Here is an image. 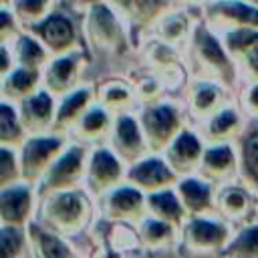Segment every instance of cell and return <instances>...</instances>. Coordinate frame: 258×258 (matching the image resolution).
<instances>
[{"mask_svg":"<svg viewBox=\"0 0 258 258\" xmlns=\"http://www.w3.org/2000/svg\"><path fill=\"white\" fill-rule=\"evenodd\" d=\"M147 196L133 183L115 185L105 194V216L111 222H141L145 218Z\"/></svg>","mask_w":258,"mask_h":258,"instance_id":"cell-10","label":"cell"},{"mask_svg":"<svg viewBox=\"0 0 258 258\" xmlns=\"http://www.w3.org/2000/svg\"><path fill=\"white\" fill-rule=\"evenodd\" d=\"M67 149L62 135H44L36 133L20 145V165L24 181H40L54 159Z\"/></svg>","mask_w":258,"mask_h":258,"instance_id":"cell-3","label":"cell"},{"mask_svg":"<svg viewBox=\"0 0 258 258\" xmlns=\"http://www.w3.org/2000/svg\"><path fill=\"white\" fill-rule=\"evenodd\" d=\"M87 169V149L85 145H69L48 167L38 183V194L42 198L60 191L75 189Z\"/></svg>","mask_w":258,"mask_h":258,"instance_id":"cell-5","label":"cell"},{"mask_svg":"<svg viewBox=\"0 0 258 258\" xmlns=\"http://www.w3.org/2000/svg\"><path fill=\"white\" fill-rule=\"evenodd\" d=\"M238 133H242V117L232 107H222L206 119V137L212 143L228 141Z\"/></svg>","mask_w":258,"mask_h":258,"instance_id":"cell-25","label":"cell"},{"mask_svg":"<svg viewBox=\"0 0 258 258\" xmlns=\"http://www.w3.org/2000/svg\"><path fill=\"white\" fill-rule=\"evenodd\" d=\"M177 194L185 206V210L194 216L206 214L216 204L212 181L196 175H183V179L177 181Z\"/></svg>","mask_w":258,"mask_h":258,"instance_id":"cell-19","label":"cell"},{"mask_svg":"<svg viewBox=\"0 0 258 258\" xmlns=\"http://www.w3.org/2000/svg\"><path fill=\"white\" fill-rule=\"evenodd\" d=\"M139 123L143 127L149 149L155 151V153L165 151L167 145L181 131L179 109L171 103H151V105H147L139 115Z\"/></svg>","mask_w":258,"mask_h":258,"instance_id":"cell-4","label":"cell"},{"mask_svg":"<svg viewBox=\"0 0 258 258\" xmlns=\"http://www.w3.org/2000/svg\"><path fill=\"white\" fill-rule=\"evenodd\" d=\"M163 153L177 175H191L200 167L204 155V143L196 133L181 129Z\"/></svg>","mask_w":258,"mask_h":258,"instance_id":"cell-14","label":"cell"},{"mask_svg":"<svg viewBox=\"0 0 258 258\" xmlns=\"http://www.w3.org/2000/svg\"><path fill=\"white\" fill-rule=\"evenodd\" d=\"M222 254H228V256H258V222L250 224L234 240H230L228 246L222 250Z\"/></svg>","mask_w":258,"mask_h":258,"instance_id":"cell-34","label":"cell"},{"mask_svg":"<svg viewBox=\"0 0 258 258\" xmlns=\"http://www.w3.org/2000/svg\"><path fill=\"white\" fill-rule=\"evenodd\" d=\"M87 30L91 34V38L95 40V44H101L105 48H121L125 44V36L123 30L115 18V14L111 12V8L103 6V4H93L89 10V18H87Z\"/></svg>","mask_w":258,"mask_h":258,"instance_id":"cell-18","label":"cell"},{"mask_svg":"<svg viewBox=\"0 0 258 258\" xmlns=\"http://www.w3.org/2000/svg\"><path fill=\"white\" fill-rule=\"evenodd\" d=\"M206 16L220 28L250 26L258 28V6L246 0H214L206 6Z\"/></svg>","mask_w":258,"mask_h":258,"instance_id":"cell-13","label":"cell"},{"mask_svg":"<svg viewBox=\"0 0 258 258\" xmlns=\"http://www.w3.org/2000/svg\"><path fill=\"white\" fill-rule=\"evenodd\" d=\"M2 26H0V36H2V42H8V40H14L18 36V18L14 12L8 10V6L2 8Z\"/></svg>","mask_w":258,"mask_h":258,"instance_id":"cell-40","label":"cell"},{"mask_svg":"<svg viewBox=\"0 0 258 258\" xmlns=\"http://www.w3.org/2000/svg\"><path fill=\"white\" fill-rule=\"evenodd\" d=\"M244 109H246L250 115L258 117V81L248 87L246 97H244Z\"/></svg>","mask_w":258,"mask_h":258,"instance_id":"cell-42","label":"cell"},{"mask_svg":"<svg viewBox=\"0 0 258 258\" xmlns=\"http://www.w3.org/2000/svg\"><path fill=\"white\" fill-rule=\"evenodd\" d=\"M123 175V159L115 153V149L99 147L91 153L87 163V185L93 194L105 196L109 189L119 185Z\"/></svg>","mask_w":258,"mask_h":258,"instance_id":"cell-9","label":"cell"},{"mask_svg":"<svg viewBox=\"0 0 258 258\" xmlns=\"http://www.w3.org/2000/svg\"><path fill=\"white\" fill-rule=\"evenodd\" d=\"M30 32L42 40L50 54H64L75 50L79 32L75 20L64 12H48L42 20L28 26Z\"/></svg>","mask_w":258,"mask_h":258,"instance_id":"cell-6","label":"cell"},{"mask_svg":"<svg viewBox=\"0 0 258 258\" xmlns=\"http://www.w3.org/2000/svg\"><path fill=\"white\" fill-rule=\"evenodd\" d=\"M91 218V202L89 198L75 189H60L44 198L40 220L42 226L60 234L73 236L79 234Z\"/></svg>","mask_w":258,"mask_h":258,"instance_id":"cell-1","label":"cell"},{"mask_svg":"<svg viewBox=\"0 0 258 258\" xmlns=\"http://www.w3.org/2000/svg\"><path fill=\"white\" fill-rule=\"evenodd\" d=\"M230 242V228L224 222L194 216L185 224V244L194 252H222Z\"/></svg>","mask_w":258,"mask_h":258,"instance_id":"cell-11","label":"cell"},{"mask_svg":"<svg viewBox=\"0 0 258 258\" xmlns=\"http://www.w3.org/2000/svg\"><path fill=\"white\" fill-rule=\"evenodd\" d=\"M18 147L2 145V155H0V183L10 185L22 179V165H20V155L16 153Z\"/></svg>","mask_w":258,"mask_h":258,"instance_id":"cell-36","label":"cell"},{"mask_svg":"<svg viewBox=\"0 0 258 258\" xmlns=\"http://www.w3.org/2000/svg\"><path fill=\"white\" fill-rule=\"evenodd\" d=\"M79 71H81V52L79 50L54 54V58L48 60L44 67V77H42L44 89H48L54 97L67 95L69 91L75 89Z\"/></svg>","mask_w":258,"mask_h":258,"instance_id":"cell-15","label":"cell"},{"mask_svg":"<svg viewBox=\"0 0 258 258\" xmlns=\"http://www.w3.org/2000/svg\"><path fill=\"white\" fill-rule=\"evenodd\" d=\"M125 179L129 183L137 185L139 189H143L145 194H151V191H157L163 187H171L177 181V173L165 157L145 155L139 161L129 165Z\"/></svg>","mask_w":258,"mask_h":258,"instance_id":"cell-8","label":"cell"},{"mask_svg":"<svg viewBox=\"0 0 258 258\" xmlns=\"http://www.w3.org/2000/svg\"><path fill=\"white\" fill-rule=\"evenodd\" d=\"M12 50H14V56H16V64L30 67V69H42V67H46L48 56H50L48 48L32 32L30 34H18L14 38Z\"/></svg>","mask_w":258,"mask_h":258,"instance_id":"cell-27","label":"cell"},{"mask_svg":"<svg viewBox=\"0 0 258 258\" xmlns=\"http://www.w3.org/2000/svg\"><path fill=\"white\" fill-rule=\"evenodd\" d=\"M185 34H187V18H185V14H181V12H177V14H165L159 20V36L167 44L179 42Z\"/></svg>","mask_w":258,"mask_h":258,"instance_id":"cell-38","label":"cell"},{"mask_svg":"<svg viewBox=\"0 0 258 258\" xmlns=\"http://www.w3.org/2000/svg\"><path fill=\"white\" fill-rule=\"evenodd\" d=\"M189 2H206V0H189Z\"/></svg>","mask_w":258,"mask_h":258,"instance_id":"cell-45","label":"cell"},{"mask_svg":"<svg viewBox=\"0 0 258 258\" xmlns=\"http://www.w3.org/2000/svg\"><path fill=\"white\" fill-rule=\"evenodd\" d=\"M240 69L244 71V75H246L252 83L258 81V48L250 50L248 54H244V56L240 58Z\"/></svg>","mask_w":258,"mask_h":258,"instance_id":"cell-41","label":"cell"},{"mask_svg":"<svg viewBox=\"0 0 258 258\" xmlns=\"http://www.w3.org/2000/svg\"><path fill=\"white\" fill-rule=\"evenodd\" d=\"M222 109V91L216 81L200 79L191 91V113L198 119H208Z\"/></svg>","mask_w":258,"mask_h":258,"instance_id":"cell-28","label":"cell"},{"mask_svg":"<svg viewBox=\"0 0 258 258\" xmlns=\"http://www.w3.org/2000/svg\"><path fill=\"white\" fill-rule=\"evenodd\" d=\"M18 113L20 121L26 129V133H44L52 129L56 107H54V95L48 89H38L32 95L18 101Z\"/></svg>","mask_w":258,"mask_h":258,"instance_id":"cell-12","label":"cell"},{"mask_svg":"<svg viewBox=\"0 0 258 258\" xmlns=\"http://www.w3.org/2000/svg\"><path fill=\"white\" fill-rule=\"evenodd\" d=\"M10 2H12V0H2V4H4V6H10Z\"/></svg>","mask_w":258,"mask_h":258,"instance_id":"cell-43","label":"cell"},{"mask_svg":"<svg viewBox=\"0 0 258 258\" xmlns=\"http://www.w3.org/2000/svg\"><path fill=\"white\" fill-rule=\"evenodd\" d=\"M28 183V181H26ZM26 183H10L2 185L0 194V220L10 226H24L30 220L34 198L32 189Z\"/></svg>","mask_w":258,"mask_h":258,"instance_id":"cell-17","label":"cell"},{"mask_svg":"<svg viewBox=\"0 0 258 258\" xmlns=\"http://www.w3.org/2000/svg\"><path fill=\"white\" fill-rule=\"evenodd\" d=\"M191 54L194 64L202 79L222 81L234 85L236 81V64L232 62V54L228 52L224 40L210 32L206 26H198L191 34Z\"/></svg>","mask_w":258,"mask_h":258,"instance_id":"cell-2","label":"cell"},{"mask_svg":"<svg viewBox=\"0 0 258 258\" xmlns=\"http://www.w3.org/2000/svg\"><path fill=\"white\" fill-rule=\"evenodd\" d=\"M222 32H224L222 40L234 58H242L250 50L258 48V28L234 26V28H222Z\"/></svg>","mask_w":258,"mask_h":258,"instance_id":"cell-33","label":"cell"},{"mask_svg":"<svg viewBox=\"0 0 258 258\" xmlns=\"http://www.w3.org/2000/svg\"><path fill=\"white\" fill-rule=\"evenodd\" d=\"M246 2H250V4H254V6H258V0H246Z\"/></svg>","mask_w":258,"mask_h":258,"instance_id":"cell-44","label":"cell"},{"mask_svg":"<svg viewBox=\"0 0 258 258\" xmlns=\"http://www.w3.org/2000/svg\"><path fill=\"white\" fill-rule=\"evenodd\" d=\"M73 127H75L79 141L89 143V141L101 139L105 133H109L113 127V119L105 105H91Z\"/></svg>","mask_w":258,"mask_h":258,"instance_id":"cell-24","label":"cell"},{"mask_svg":"<svg viewBox=\"0 0 258 258\" xmlns=\"http://www.w3.org/2000/svg\"><path fill=\"white\" fill-rule=\"evenodd\" d=\"M175 228L171 222L161 220L157 216H145L139 222V236L141 242L149 248H161V246H169L175 240Z\"/></svg>","mask_w":258,"mask_h":258,"instance_id":"cell-31","label":"cell"},{"mask_svg":"<svg viewBox=\"0 0 258 258\" xmlns=\"http://www.w3.org/2000/svg\"><path fill=\"white\" fill-rule=\"evenodd\" d=\"M26 141V129L20 121V113L10 99H2L0 107V143L10 147H20Z\"/></svg>","mask_w":258,"mask_h":258,"instance_id":"cell-30","label":"cell"},{"mask_svg":"<svg viewBox=\"0 0 258 258\" xmlns=\"http://www.w3.org/2000/svg\"><path fill=\"white\" fill-rule=\"evenodd\" d=\"M200 175L208 181H224L238 171V153L228 141H216L204 149L200 167Z\"/></svg>","mask_w":258,"mask_h":258,"instance_id":"cell-16","label":"cell"},{"mask_svg":"<svg viewBox=\"0 0 258 258\" xmlns=\"http://www.w3.org/2000/svg\"><path fill=\"white\" fill-rule=\"evenodd\" d=\"M30 226V240L34 244L36 254L46 256V258H58V256H73V248L62 240L60 234L48 230L46 226H38V224H28Z\"/></svg>","mask_w":258,"mask_h":258,"instance_id":"cell-29","label":"cell"},{"mask_svg":"<svg viewBox=\"0 0 258 258\" xmlns=\"http://www.w3.org/2000/svg\"><path fill=\"white\" fill-rule=\"evenodd\" d=\"M147 210L153 216L171 222L173 226L183 224L185 214H187V210H185L179 194L173 191L171 187H163V189H157V191L147 194Z\"/></svg>","mask_w":258,"mask_h":258,"instance_id":"cell-23","label":"cell"},{"mask_svg":"<svg viewBox=\"0 0 258 258\" xmlns=\"http://www.w3.org/2000/svg\"><path fill=\"white\" fill-rule=\"evenodd\" d=\"M22 226H10V224H2V250L8 258L14 256H24L28 254L26 250V238L24 232L20 230Z\"/></svg>","mask_w":258,"mask_h":258,"instance_id":"cell-39","label":"cell"},{"mask_svg":"<svg viewBox=\"0 0 258 258\" xmlns=\"http://www.w3.org/2000/svg\"><path fill=\"white\" fill-rule=\"evenodd\" d=\"M40 85V69H30L16 64L8 75L2 77V97L10 101H22L24 97L38 91Z\"/></svg>","mask_w":258,"mask_h":258,"instance_id":"cell-22","label":"cell"},{"mask_svg":"<svg viewBox=\"0 0 258 258\" xmlns=\"http://www.w3.org/2000/svg\"><path fill=\"white\" fill-rule=\"evenodd\" d=\"M91 101H93V91L89 87H75L73 91L62 95V101L56 107L52 129L64 131L67 127L75 125L81 119V115L91 107Z\"/></svg>","mask_w":258,"mask_h":258,"instance_id":"cell-20","label":"cell"},{"mask_svg":"<svg viewBox=\"0 0 258 258\" xmlns=\"http://www.w3.org/2000/svg\"><path fill=\"white\" fill-rule=\"evenodd\" d=\"M115 6L135 24H149L165 16L169 0H113Z\"/></svg>","mask_w":258,"mask_h":258,"instance_id":"cell-26","label":"cell"},{"mask_svg":"<svg viewBox=\"0 0 258 258\" xmlns=\"http://www.w3.org/2000/svg\"><path fill=\"white\" fill-rule=\"evenodd\" d=\"M111 145L115 149V153L127 161L129 165L139 161L141 157H145L149 145L143 133V127L139 123V119H135L129 113H119L113 121L111 127Z\"/></svg>","mask_w":258,"mask_h":258,"instance_id":"cell-7","label":"cell"},{"mask_svg":"<svg viewBox=\"0 0 258 258\" xmlns=\"http://www.w3.org/2000/svg\"><path fill=\"white\" fill-rule=\"evenodd\" d=\"M12 12L16 14V18L20 22H24L26 26L42 20L52 6V0H12L10 2Z\"/></svg>","mask_w":258,"mask_h":258,"instance_id":"cell-35","label":"cell"},{"mask_svg":"<svg viewBox=\"0 0 258 258\" xmlns=\"http://www.w3.org/2000/svg\"><path fill=\"white\" fill-rule=\"evenodd\" d=\"M101 101L107 109L115 111V113H123L131 103H133V95L131 91L121 85V83H109L103 91H101Z\"/></svg>","mask_w":258,"mask_h":258,"instance_id":"cell-37","label":"cell"},{"mask_svg":"<svg viewBox=\"0 0 258 258\" xmlns=\"http://www.w3.org/2000/svg\"><path fill=\"white\" fill-rule=\"evenodd\" d=\"M216 204L222 210L224 218H228L232 222H240V220H246L252 214L254 198H252L250 189H246L244 185L228 183L218 191Z\"/></svg>","mask_w":258,"mask_h":258,"instance_id":"cell-21","label":"cell"},{"mask_svg":"<svg viewBox=\"0 0 258 258\" xmlns=\"http://www.w3.org/2000/svg\"><path fill=\"white\" fill-rule=\"evenodd\" d=\"M240 159H242L240 169L246 181L258 189V125L244 131L240 145Z\"/></svg>","mask_w":258,"mask_h":258,"instance_id":"cell-32","label":"cell"}]
</instances>
